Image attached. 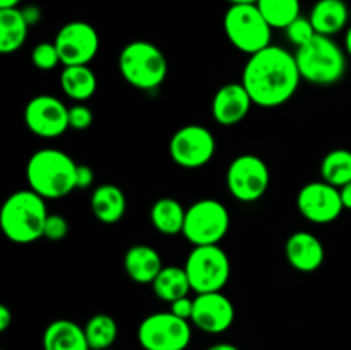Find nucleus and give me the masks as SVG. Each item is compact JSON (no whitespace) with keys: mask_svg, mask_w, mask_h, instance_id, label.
<instances>
[{"mask_svg":"<svg viewBox=\"0 0 351 350\" xmlns=\"http://www.w3.org/2000/svg\"><path fill=\"white\" fill-rule=\"evenodd\" d=\"M242 82L254 105L278 108L290 102L302 82L295 54L287 48L269 45L249 55L242 71Z\"/></svg>","mask_w":351,"mask_h":350,"instance_id":"obj_1","label":"nucleus"},{"mask_svg":"<svg viewBox=\"0 0 351 350\" xmlns=\"http://www.w3.org/2000/svg\"><path fill=\"white\" fill-rule=\"evenodd\" d=\"M47 199L31 189L12 192L0 208V230L14 244H33L45 233Z\"/></svg>","mask_w":351,"mask_h":350,"instance_id":"obj_2","label":"nucleus"},{"mask_svg":"<svg viewBox=\"0 0 351 350\" xmlns=\"http://www.w3.org/2000/svg\"><path fill=\"white\" fill-rule=\"evenodd\" d=\"M75 174L77 163L55 148L36 151L26 165L27 185L45 199H62L75 191Z\"/></svg>","mask_w":351,"mask_h":350,"instance_id":"obj_3","label":"nucleus"},{"mask_svg":"<svg viewBox=\"0 0 351 350\" xmlns=\"http://www.w3.org/2000/svg\"><path fill=\"white\" fill-rule=\"evenodd\" d=\"M346 51L332 36L324 34H315L295 51L302 81L315 86H332L341 81L346 74Z\"/></svg>","mask_w":351,"mask_h":350,"instance_id":"obj_4","label":"nucleus"},{"mask_svg":"<svg viewBox=\"0 0 351 350\" xmlns=\"http://www.w3.org/2000/svg\"><path fill=\"white\" fill-rule=\"evenodd\" d=\"M119 71L132 88L154 91L167 81L168 60L161 48L154 43L136 40L120 50Z\"/></svg>","mask_w":351,"mask_h":350,"instance_id":"obj_5","label":"nucleus"},{"mask_svg":"<svg viewBox=\"0 0 351 350\" xmlns=\"http://www.w3.org/2000/svg\"><path fill=\"white\" fill-rule=\"evenodd\" d=\"M225 34L232 47L245 55H254L271 45L273 27L256 3L230 5L223 17Z\"/></svg>","mask_w":351,"mask_h":350,"instance_id":"obj_6","label":"nucleus"},{"mask_svg":"<svg viewBox=\"0 0 351 350\" xmlns=\"http://www.w3.org/2000/svg\"><path fill=\"white\" fill-rule=\"evenodd\" d=\"M195 295L223 292L232 275V263L221 246H192L184 264Z\"/></svg>","mask_w":351,"mask_h":350,"instance_id":"obj_7","label":"nucleus"},{"mask_svg":"<svg viewBox=\"0 0 351 350\" xmlns=\"http://www.w3.org/2000/svg\"><path fill=\"white\" fill-rule=\"evenodd\" d=\"M232 216L218 199H199L189 206L182 235L192 246H218L228 233Z\"/></svg>","mask_w":351,"mask_h":350,"instance_id":"obj_8","label":"nucleus"},{"mask_svg":"<svg viewBox=\"0 0 351 350\" xmlns=\"http://www.w3.org/2000/svg\"><path fill=\"white\" fill-rule=\"evenodd\" d=\"M191 340V321L171 311L146 316L137 326V342L144 350H185Z\"/></svg>","mask_w":351,"mask_h":350,"instance_id":"obj_9","label":"nucleus"},{"mask_svg":"<svg viewBox=\"0 0 351 350\" xmlns=\"http://www.w3.org/2000/svg\"><path fill=\"white\" fill-rule=\"evenodd\" d=\"M269 184V167L257 154H240L226 168V189L240 202L259 201Z\"/></svg>","mask_w":351,"mask_h":350,"instance_id":"obj_10","label":"nucleus"},{"mask_svg":"<svg viewBox=\"0 0 351 350\" xmlns=\"http://www.w3.org/2000/svg\"><path fill=\"white\" fill-rule=\"evenodd\" d=\"M168 151L175 165L187 170H197L215 158L216 139L208 127L189 124L175 130Z\"/></svg>","mask_w":351,"mask_h":350,"instance_id":"obj_11","label":"nucleus"},{"mask_svg":"<svg viewBox=\"0 0 351 350\" xmlns=\"http://www.w3.org/2000/svg\"><path fill=\"white\" fill-rule=\"evenodd\" d=\"M62 65H89L99 51V34L86 21H71L58 30L53 40Z\"/></svg>","mask_w":351,"mask_h":350,"instance_id":"obj_12","label":"nucleus"},{"mask_svg":"<svg viewBox=\"0 0 351 350\" xmlns=\"http://www.w3.org/2000/svg\"><path fill=\"white\" fill-rule=\"evenodd\" d=\"M24 124L38 137H60L71 129L69 106L53 95H36L24 106Z\"/></svg>","mask_w":351,"mask_h":350,"instance_id":"obj_13","label":"nucleus"},{"mask_svg":"<svg viewBox=\"0 0 351 350\" xmlns=\"http://www.w3.org/2000/svg\"><path fill=\"white\" fill-rule=\"evenodd\" d=\"M297 208L307 222L315 225H328L341 216V192L338 187L321 180L305 184L297 194Z\"/></svg>","mask_w":351,"mask_h":350,"instance_id":"obj_14","label":"nucleus"},{"mask_svg":"<svg viewBox=\"0 0 351 350\" xmlns=\"http://www.w3.org/2000/svg\"><path fill=\"white\" fill-rule=\"evenodd\" d=\"M235 321V305L223 292L197 294L194 297V312L191 323L209 335L228 331Z\"/></svg>","mask_w":351,"mask_h":350,"instance_id":"obj_15","label":"nucleus"},{"mask_svg":"<svg viewBox=\"0 0 351 350\" xmlns=\"http://www.w3.org/2000/svg\"><path fill=\"white\" fill-rule=\"evenodd\" d=\"M252 105V98L242 82H228L213 96L211 115L219 126L232 127L247 119Z\"/></svg>","mask_w":351,"mask_h":350,"instance_id":"obj_16","label":"nucleus"},{"mask_svg":"<svg viewBox=\"0 0 351 350\" xmlns=\"http://www.w3.org/2000/svg\"><path fill=\"white\" fill-rule=\"evenodd\" d=\"M285 257L293 270L314 273L324 263L326 249L317 235L300 230L291 233L285 242Z\"/></svg>","mask_w":351,"mask_h":350,"instance_id":"obj_17","label":"nucleus"},{"mask_svg":"<svg viewBox=\"0 0 351 350\" xmlns=\"http://www.w3.org/2000/svg\"><path fill=\"white\" fill-rule=\"evenodd\" d=\"M123 270L136 283H153L158 273L163 270V261L154 247L136 244L129 247L123 256Z\"/></svg>","mask_w":351,"mask_h":350,"instance_id":"obj_18","label":"nucleus"},{"mask_svg":"<svg viewBox=\"0 0 351 350\" xmlns=\"http://www.w3.org/2000/svg\"><path fill=\"white\" fill-rule=\"evenodd\" d=\"M43 350H91L84 326L71 319H55L45 328L41 338Z\"/></svg>","mask_w":351,"mask_h":350,"instance_id":"obj_19","label":"nucleus"},{"mask_svg":"<svg viewBox=\"0 0 351 350\" xmlns=\"http://www.w3.org/2000/svg\"><path fill=\"white\" fill-rule=\"evenodd\" d=\"M315 33L335 36L350 26V9L345 0H317L308 14Z\"/></svg>","mask_w":351,"mask_h":350,"instance_id":"obj_20","label":"nucleus"},{"mask_svg":"<svg viewBox=\"0 0 351 350\" xmlns=\"http://www.w3.org/2000/svg\"><path fill=\"white\" fill-rule=\"evenodd\" d=\"M91 211L105 225L119 223L125 216V192L115 184H101L91 194Z\"/></svg>","mask_w":351,"mask_h":350,"instance_id":"obj_21","label":"nucleus"},{"mask_svg":"<svg viewBox=\"0 0 351 350\" xmlns=\"http://www.w3.org/2000/svg\"><path fill=\"white\" fill-rule=\"evenodd\" d=\"M60 88L67 98L84 103L98 89V79L89 65H65L60 72Z\"/></svg>","mask_w":351,"mask_h":350,"instance_id":"obj_22","label":"nucleus"},{"mask_svg":"<svg viewBox=\"0 0 351 350\" xmlns=\"http://www.w3.org/2000/svg\"><path fill=\"white\" fill-rule=\"evenodd\" d=\"M29 24L26 23L21 7L0 9V54H16L26 43Z\"/></svg>","mask_w":351,"mask_h":350,"instance_id":"obj_23","label":"nucleus"},{"mask_svg":"<svg viewBox=\"0 0 351 350\" xmlns=\"http://www.w3.org/2000/svg\"><path fill=\"white\" fill-rule=\"evenodd\" d=\"M185 213L187 209L182 206L180 201L173 198H160L153 202L149 211L151 225L161 235L173 237L182 233L185 223Z\"/></svg>","mask_w":351,"mask_h":350,"instance_id":"obj_24","label":"nucleus"},{"mask_svg":"<svg viewBox=\"0 0 351 350\" xmlns=\"http://www.w3.org/2000/svg\"><path fill=\"white\" fill-rule=\"evenodd\" d=\"M154 295L160 299L161 302H171L178 301L182 297H187L192 292L191 281H189L187 271L184 266H163V270L158 273L154 281L151 283Z\"/></svg>","mask_w":351,"mask_h":350,"instance_id":"obj_25","label":"nucleus"},{"mask_svg":"<svg viewBox=\"0 0 351 350\" xmlns=\"http://www.w3.org/2000/svg\"><path fill=\"white\" fill-rule=\"evenodd\" d=\"M86 338L91 350H110L119 336V326L110 314L99 312L91 316L84 325Z\"/></svg>","mask_w":351,"mask_h":350,"instance_id":"obj_26","label":"nucleus"},{"mask_svg":"<svg viewBox=\"0 0 351 350\" xmlns=\"http://www.w3.org/2000/svg\"><path fill=\"white\" fill-rule=\"evenodd\" d=\"M321 178L338 189L351 182V151L346 148L329 151L321 161Z\"/></svg>","mask_w":351,"mask_h":350,"instance_id":"obj_27","label":"nucleus"},{"mask_svg":"<svg viewBox=\"0 0 351 350\" xmlns=\"http://www.w3.org/2000/svg\"><path fill=\"white\" fill-rule=\"evenodd\" d=\"M256 5L273 30H287L302 16L300 0H257Z\"/></svg>","mask_w":351,"mask_h":350,"instance_id":"obj_28","label":"nucleus"},{"mask_svg":"<svg viewBox=\"0 0 351 350\" xmlns=\"http://www.w3.org/2000/svg\"><path fill=\"white\" fill-rule=\"evenodd\" d=\"M31 62L38 71H53L57 65L62 64L60 55L53 41H41L31 51Z\"/></svg>","mask_w":351,"mask_h":350,"instance_id":"obj_29","label":"nucleus"},{"mask_svg":"<svg viewBox=\"0 0 351 350\" xmlns=\"http://www.w3.org/2000/svg\"><path fill=\"white\" fill-rule=\"evenodd\" d=\"M285 34H287V38L290 40L291 45L300 48L304 47V45H307L317 33H315L314 26H312L311 17L300 16L285 30Z\"/></svg>","mask_w":351,"mask_h":350,"instance_id":"obj_30","label":"nucleus"},{"mask_svg":"<svg viewBox=\"0 0 351 350\" xmlns=\"http://www.w3.org/2000/svg\"><path fill=\"white\" fill-rule=\"evenodd\" d=\"M69 230L71 225L65 220V216L58 215V213H50L45 223V239L51 240V242H58V240H64L69 235Z\"/></svg>","mask_w":351,"mask_h":350,"instance_id":"obj_31","label":"nucleus"},{"mask_svg":"<svg viewBox=\"0 0 351 350\" xmlns=\"http://www.w3.org/2000/svg\"><path fill=\"white\" fill-rule=\"evenodd\" d=\"M95 115L93 110L84 103H74L69 106V126L74 130H86L91 127Z\"/></svg>","mask_w":351,"mask_h":350,"instance_id":"obj_32","label":"nucleus"},{"mask_svg":"<svg viewBox=\"0 0 351 350\" xmlns=\"http://www.w3.org/2000/svg\"><path fill=\"white\" fill-rule=\"evenodd\" d=\"M170 311L173 312L175 316H178V318L191 321L192 312H194V299H191L187 295V297H182L178 299V301L171 302Z\"/></svg>","mask_w":351,"mask_h":350,"instance_id":"obj_33","label":"nucleus"},{"mask_svg":"<svg viewBox=\"0 0 351 350\" xmlns=\"http://www.w3.org/2000/svg\"><path fill=\"white\" fill-rule=\"evenodd\" d=\"M95 182V170L89 165H77V174H75V187L89 189Z\"/></svg>","mask_w":351,"mask_h":350,"instance_id":"obj_34","label":"nucleus"},{"mask_svg":"<svg viewBox=\"0 0 351 350\" xmlns=\"http://www.w3.org/2000/svg\"><path fill=\"white\" fill-rule=\"evenodd\" d=\"M21 10H23V16L24 19H26V23L31 26H34V24H38L41 21V9L36 5H26V7H21Z\"/></svg>","mask_w":351,"mask_h":350,"instance_id":"obj_35","label":"nucleus"},{"mask_svg":"<svg viewBox=\"0 0 351 350\" xmlns=\"http://www.w3.org/2000/svg\"><path fill=\"white\" fill-rule=\"evenodd\" d=\"M12 323V312L7 305H0V331H7Z\"/></svg>","mask_w":351,"mask_h":350,"instance_id":"obj_36","label":"nucleus"},{"mask_svg":"<svg viewBox=\"0 0 351 350\" xmlns=\"http://www.w3.org/2000/svg\"><path fill=\"white\" fill-rule=\"evenodd\" d=\"M339 192H341V201H343V206H345V209H350L351 211V182H348L346 185H343V187L339 189Z\"/></svg>","mask_w":351,"mask_h":350,"instance_id":"obj_37","label":"nucleus"},{"mask_svg":"<svg viewBox=\"0 0 351 350\" xmlns=\"http://www.w3.org/2000/svg\"><path fill=\"white\" fill-rule=\"evenodd\" d=\"M208 350H240V349L237 345H233V343L219 342V343H215V345L209 347Z\"/></svg>","mask_w":351,"mask_h":350,"instance_id":"obj_38","label":"nucleus"},{"mask_svg":"<svg viewBox=\"0 0 351 350\" xmlns=\"http://www.w3.org/2000/svg\"><path fill=\"white\" fill-rule=\"evenodd\" d=\"M345 51L351 58V24L345 30Z\"/></svg>","mask_w":351,"mask_h":350,"instance_id":"obj_39","label":"nucleus"},{"mask_svg":"<svg viewBox=\"0 0 351 350\" xmlns=\"http://www.w3.org/2000/svg\"><path fill=\"white\" fill-rule=\"evenodd\" d=\"M21 0H0V9H12V7H19Z\"/></svg>","mask_w":351,"mask_h":350,"instance_id":"obj_40","label":"nucleus"},{"mask_svg":"<svg viewBox=\"0 0 351 350\" xmlns=\"http://www.w3.org/2000/svg\"><path fill=\"white\" fill-rule=\"evenodd\" d=\"M230 5H240V3H257V0H226Z\"/></svg>","mask_w":351,"mask_h":350,"instance_id":"obj_41","label":"nucleus"},{"mask_svg":"<svg viewBox=\"0 0 351 350\" xmlns=\"http://www.w3.org/2000/svg\"><path fill=\"white\" fill-rule=\"evenodd\" d=\"M110 350H112V349H110Z\"/></svg>","mask_w":351,"mask_h":350,"instance_id":"obj_42","label":"nucleus"}]
</instances>
